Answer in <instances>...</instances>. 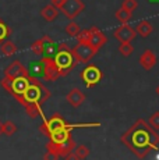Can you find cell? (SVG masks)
Listing matches in <instances>:
<instances>
[{"label": "cell", "instance_id": "obj_31", "mask_svg": "<svg viewBox=\"0 0 159 160\" xmlns=\"http://www.w3.org/2000/svg\"><path fill=\"white\" fill-rule=\"evenodd\" d=\"M59 2H60V0H52V4H54V6H56V7H57V4H59Z\"/></svg>", "mask_w": 159, "mask_h": 160}, {"label": "cell", "instance_id": "obj_23", "mask_svg": "<svg viewBox=\"0 0 159 160\" xmlns=\"http://www.w3.org/2000/svg\"><path fill=\"white\" fill-rule=\"evenodd\" d=\"M10 33H11L10 27H8L7 24H6L4 21L0 18V45H2L3 42H4L8 36H10Z\"/></svg>", "mask_w": 159, "mask_h": 160}, {"label": "cell", "instance_id": "obj_3", "mask_svg": "<svg viewBox=\"0 0 159 160\" xmlns=\"http://www.w3.org/2000/svg\"><path fill=\"white\" fill-rule=\"evenodd\" d=\"M53 63H54L57 72H59V75L64 77L74 68L77 60H75L74 54H73L71 49L69 46L66 43H60V45H57V50H56V54H54Z\"/></svg>", "mask_w": 159, "mask_h": 160}, {"label": "cell", "instance_id": "obj_8", "mask_svg": "<svg viewBox=\"0 0 159 160\" xmlns=\"http://www.w3.org/2000/svg\"><path fill=\"white\" fill-rule=\"evenodd\" d=\"M71 52L77 61H80V63H88L98 53V49L91 46L88 42L78 41V43L71 49Z\"/></svg>", "mask_w": 159, "mask_h": 160}, {"label": "cell", "instance_id": "obj_32", "mask_svg": "<svg viewBox=\"0 0 159 160\" xmlns=\"http://www.w3.org/2000/svg\"><path fill=\"white\" fill-rule=\"evenodd\" d=\"M156 95H158V96H159V87L156 88Z\"/></svg>", "mask_w": 159, "mask_h": 160}, {"label": "cell", "instance_id": "obj_11", "mask_svg": "<svg viewBox=\"0 0 159 160\" xmlns=\"http://www.w3.org/2000/svg\"><path fill=\"white\" fill-rule=\"evenodd\" d=\"M24 75H29L28 68L21 64V61H13L10 66H7L4 68V77H8V78H17V77H24Z\"/></svg>", "mask_w": 159, "mask_h": 160}, {"label": "cell", "instance_id": "obj_22", "mask_svg": "<svg viewBox=\"0 0 159 160\" xmlns=\"http://www.w3.org/2000/svg\"><path fill=\"white\" fill-rule=\"evenodd\" d=\"M64 31H66V33H67L69 36H73V38H77V36L80 35V32H81V27H80L77 22L71 21V22H69V24L66 25V28H64Z\"/></svg>", "mask_w": 159, "mask_h": 160}, {"label": "cell", "instance_id": "obj_27", "mask_svg": "<svg viewBox=\"0 0 159 160\" xmlns=\"http://www.w3.org/2000/svg\"><path fill=\"white\" fill-rule=\"evenodd\" d=\"M121 7H124L126 10L133 13V11H136L137 7H138V2H137V0H124L123 4H121Z\"/></svg>", "mask_w": 159, "mask_h": 160}, {"label": "cell", "instance_id": "obj_24", "mask_svg": "<svg viewBox=\"0 0 159 160\" xmlns=\"http://www.w3.org/2000/svg\"><path fill=\"white\" fill-rule=\"evenodd\" d=\"M17 132V125L14 124L13 121H10V120H7L6 122H3V134L7 135V137H11L13 134H16Z\"/></svg>", "mask_w": 159, "mask_h": 160}, {"label": "cell", "instance_id": "obj_5", "mask_svg": "<svg viewBox=\"0 0 159 160\" xmlns=\"http://www.w3.org/2000/svg\"><path fill=\"white\" fill-rule=\"evenodd\" d=\"M77 38H78V41L88 42L91 46H94V48L98 49V50H99L103 45H106V42H108L106 35L103 32H100L96 27H92V28L84 29V31L81 29V32H80V35Z\"/></svg>", "mask_w": 159, "mask_h": 160}, {"label": "cell", "instance_id": "obj_21", "mask_svg": "<svg viewBox=\"0 0 159 160\" xmlns=\"http://www.w3.org/2000/svg\"><path fill=\"white\" fill-rule=\"evenodd\" d=\"M131 17H133V13L126 10L124 7H120L117 11H116V18H117L121 24H127L128 21L131 20Z\"/></svg>", "mask_w": 159, "mask_h": 160}, {"label": "cell", "instance_id": "obj_6", "mask_svg": "<svg viewBox=\"0 0 159 160\" xmlns=\"http://www.w3.org/2000/svg\"><path fill=\"white\" fill-rule=\"evenodd\" d=\"M75 148V142L73 141V138L63 141V142H49L46 145V152H49L50 155H53L54 159L57 158H69L71 155V152Z\"/></svg>", "mask_w": 159, "mask_h": 160}, {"label": "cell", "instance_id": "obj_25", "mask_svg": "<svg viewBox=\"0 0 159 160\" xmlns=\"http://www.w3.org/2000/svg\"><path fill=\"white\" fill-rule=\"evenodd\" d=\"M119 52H120L121 56L128 57L134 52V48H133V45H131V42H123V43H120Z\"/></svg>", "mask_w": 159, "mask_h": 160}, {"label": "cell", "instance_id": "obj_26", "mask_svg": "<svg viewBox=\"0 0 159 160\" xmlns=\"http://www.w3.org/2000/svg\"><path fill=\"white\" fill-rule=\"evenodd\" d=\"M31 49H32V53L35 54V56L42 57V54H44V46H42V39H39V41H36L35 43H32Z\"/></svg>", "mask_w": 159, "mask_h": 160}, {"label": "cell", "instance_id": "obj_10", "mask_svg": "<svg viewBox=\"0 0 159 160\" xmlns=\"http://www.w3.org/2000/svg\"><path fill=\"white\" fill-rule=\"evenodd\" d=\"M136 29L133 28V27L127 25V24H123L121 27H119L117 29L113 32V36H115V39H117L120 43H123V42H131L136 39Z\"/></svg>", "mask_w": 159, "mask_h": 160}, {"label": "cell", "instance_id": "obj_12", "mask_svg": "<svg viewBox=\"0 0 159 160\" xmlns=\"http://www.w3.org/2000/svg\"><path fill=\"white\" fill-rule=\"evenodd\" d=\"M42 46H44L42 60L53 61L54 60V54H56V50H57V45L52 41L50 36H44V38H42Z\"/></svg>", "mask_w": 159, "mask_h": 160}, {"label": "cell", "instance_id": "obj_20", "mask_svg": "<svg viewBox=\"0 0 159 160\" xmlns=\"http://www.w3.org/2000/svg\"><path fill=\"white\" fill-rule=\"evenodd\" d=\"M0 52H2L3 56H11V54H14L17 52V46L14 45L11 41H4L3 45H2Z\"/></svg>", "mask_w": 159, "mask_h": 160}, {"label": "cell", "instance_id": "obj_19", "mask_svg": "<svg viewBox=\"0 0 159 160\" xmlns=\"http://www.w3.org/2000/svg\"><path fill=\"white\" fill-rule=\"evenodd\" d=\"M90 155V148L87 145H80V146H75L74 150L71 152V155L69 156V159H77V160H82L85 158H88Z\"/></svg>", "mask_w": 159, "mask_h": 160}, {"label": "cell", "instance_id": "obj_13", "mask_svg": "<svg viewBox=\"0 0 159 160\" xmlns=\"http://www.w3.org/2000/svg\"><path fill=\"white\" fill-rule=\"evenodd\" d=\"M28 72L29 75L35 77V78H45V74H46V63L44 60H35L31 61L28 67Z\"/></svg>", "mask_w": 159, "mask_h": 160}, {"label": "cell", "instance_id": "obj_17", "mask_svg": "<svg viewBox=\"0 0 159 160\" xmlns=\"http://www.w3.org/2000/svg\"><path fill=\"white\" fill-rule=\"evenodd\" d=\"M69 138H71V134H70L69 128H62V130H57V131L52 132V134L49 135V139H50V142H53V143L63 142V141L69 139Z\"/></svg>", "mask_w": 159, "mask_h": 160}, {"label": "cell", "instance_id": "obj_30", "mask_svg": "<svg viewBox=\"0 0 159 160\" xmlns=\"http://www.w3.org/2000/svg\"><path fill=\"white\" fill-rule=\"evenodd\" d=\"M3 135V122L0 121V137H2Z\"/></svg>", "mask_w": 159, "mask_h": 160}, {"label": "cell", "instance_id": "obj_7", "mask_svg": "<svg viewBox=\"0 0 159 160\" xmlns=\"http://www.w3.org/2000/svg\"><path fill=\"white\" fill-rule=\"evenodd\" d=\"M57 8L69 20H74L80 13H82L85 10V4L82 0H60L59 4H57Z\"/></svg>", "mask_w": 159, "mask_h": 160}, {"label": "cell", "instance_id": "obj_16", "mask_svg": "<svg viewBox=\"0 0 159 160\" xmlns=\"http://www.w3.org/2000/svg\"><path fill=\"white\" fill-rule=\"evenodd\" d=\"M41 15L46 22H53L57 17H59V10L54 4H48L41 10Z\"/></svg>", "mask_w": 159, "mask_h": 160}, {"label": "cell", "instance_id": "obj_15", "mask_svg": "<svg viewBox=\"0 0 159 160\" xmlns=\"http://www.w3.org/2000/svg\"><path fill=\"white\" fill-rule=\"evenodd\" d=\"M66 99H67V102L71 104L73 107H80L82 103H84V100H85V95L82 93V92L80 91V89L73 88L71 91H70L69 93H67Z\"/></svg>", "mask_w": 159, "mask_h": 160}, {"label": "cell", "instance_id": "obj_18", "mask_svg": "<svg viewBox=\"0 0 159 160\" xmlns=\"http://www.w3.org/2000/svg\"><path fill=\"white\" fill-rule=\"evenodd\" d=\"M152 31H154V27H152V24L146 20L140 21L136 27V32L138 33V35H141L142 38H148V36L152 33Z\"/></svg>", "mask_w": 159, "mask_h": 160}, {"label": "cell", "instance_id": "obj_14", "mask_svg": "<svg viewBox=\"0 0 159 160\" xmlns=\"http://www.w3.org/2000/svg\"><path fill=\"white\" fill-rule=\"evenodd\" d=\"M138 61H140V64H141V67L144 70L149 71V70H152L155 67V64H156V56H155V53L152 50L146 49L141 56H140Z\"/></svg>", "mask_w": 159, "mask_h": 160}, {"label": "cell", "instance_id": "obj_28", "mask_svg": "<svg viewBox=\"0 0 159 160\" xmlns=\"http://www.w3.org/2000/svg\"><path fill=\"white\" fill-rule=\"evenodd\" d=\"M148 124L154 128L155 131H159V112H155L154 114L149 117V121Z\"/></svg>", "mask_w": 159, "mask_h": 160}, {"label": "cell", "instance_id": "obj_1", "mask_svg": "<svg viewBox=\"0 0 159 160\" xmlns=\"http://www.w3.org/2000/svg\"><path fill=\"white\" fill-rule=\"evenodd\" d=\"M120 141L133 155L138 159H144L149 152L159 146V134L145 120L138 118L121 135Z\"/></svg>", "mask_w": 159, "mask_h": 160}, {"label": "cell", "instance_id": "obj_2", "mask_svg": "<svg viewBox=\"0 0 159 160\" xmlns=\"http://www.w3.org/2000/svg\"><path fill=\"white\" fill-rule=\"evenodd\" d=\"M50 96L52 92L46 88V85L31 75V81H29L28 87L17 98V100L25 109L28 116L31 118H35V117H42V104Z\"/></svg>", "mask_w": 159, "mask_h": 160}, {"label": "cell", "instance_id": "obj_4", "mask_svg": "<svg viewBox=\"0 0 159 160\" xmlns=\"http://www.w3.org/2000/svg\"><path fill=\"white\" fill-rule=\"evenodd\" d=\"M99 125H100L99 122H94V124H67L60 114H53L49 120H44V122H42V125H41V131L49 137L52 132L62 130V128H69V130H71V128H74V127L81 128V127H99Z\"/></svg>", "mask_w": 159, "mask_h": 160}, {"label": "cell", "instance_id": "obj_29", "mask_svg": "<svg viewBox=\"0 0 159 160\" xmlns=\"http://www.w3.org/2000/svg\"><path fill=\"white\" fill-rule=\"evenodd\" d=\"M148 3H151V4H159V0H148Z\"/></svg>", "mask_w": 159, "mask_h": 160}, {"label": "cell", "instance_id": "obj_9", "mask_svg": "<svg viewBox=\"0 0 159 160\" xmlns=\"http://www.w3.org/2000/svg\"><path fill=\"white\" fill-rule=\"evenodd\" d=\"M102 75L103 74L100 71V68L94 66V64L87 66L81 71V79L85 84V87H88V88H92V87H95L96 84H99L100 79H102Z\"/></svg>", "mask_w": 159, "mask_h": 160}]
</instances>
